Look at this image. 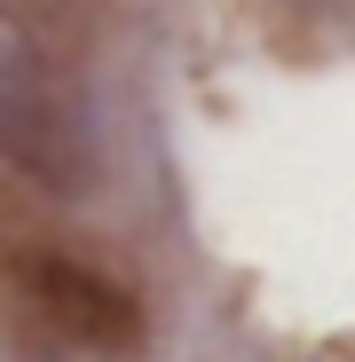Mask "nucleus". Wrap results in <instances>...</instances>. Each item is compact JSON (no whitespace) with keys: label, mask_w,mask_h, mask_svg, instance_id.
I'll list each match as a JSON object with an SVG mask.
<instances>
[{"label":"nucleus","mask_w":355,"mask_h":362,"mask_svg":"<svg viewBox=\"0 0 355 362\" xmlns=\"http://www.w3.org/2000/svg\"><path fill=\"white\" fill-rule=\"evenodd\" d=\"M9 276H16V291H24V308H32L55 339H72V346H87V354H111V362L142 354V339H150L142 299H135L127 284H111L103 268H87V260H72V252H47V245H24V252L9 260Z\"/></svg>","instance_id":"f257e3e1"}]
</instances>
